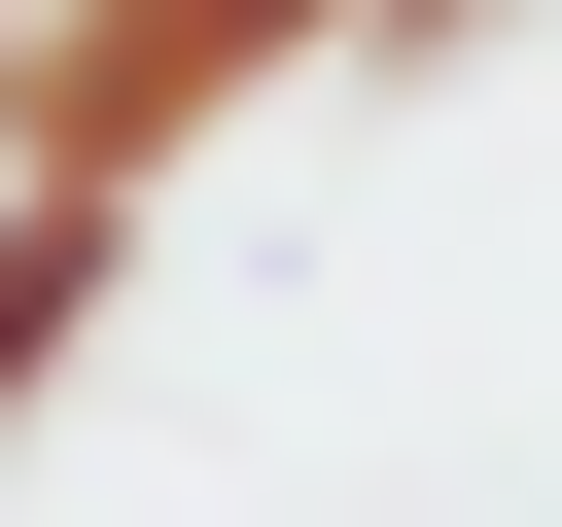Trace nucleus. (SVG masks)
Listing matches in <instances>:
<instances>
[{
	"label": "nucleus",
	"mask_w": 562,
	"mask_h": 527,
	"mask_svg": "<svg viewBox=\"0 0 562 527\" xmlns=\"http://www.w3.org/2000/svg\"><path fill=\"white\" fill-rule=\"evenodd\" d=\"M105 281H140V211H105V176H0V422L70 386V316H105Z\"/></svg>",
	"instance_id": "obj_2"
},
{
	"label": "nucleus",
	"mask_w": 562,
	"mask_h": 527,
	"mask_svg": "<svg viewBox=\"0 0 562 527\" xmlns=\"http://www.w3.org/2000/svg\"><path fill=\"white\" fill-rule=\"evenodd\" d=\"M386 0H0V176H176L211 105H281V70H351Z\"/></svg>",
	"instance_id": "obj_1"
}]
</instances>
